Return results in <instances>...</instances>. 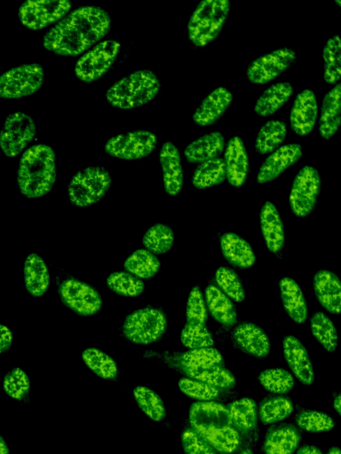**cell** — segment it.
Masks as SVG:
<instances>
[{
	"instance_id": "cell-14",
	"label": "cell",
	"mask_w": 341,
	"mask_h": 454,
	"mask_svg": "<svg viewBox=\"0 0 341 454\" xmlns=\"http://www.w3.org/2000/svg\"><path fill=\"white\" fill-rule=\"evenodd\" d=\"M296 59L297 54L292 49L274 50L250 63L246 70L247 78L255 84L266 83L288 69Z\"/></svg>"
},
{
	"instance_id": "cell-44",
	"label": "cell",
	"mask_w": 341,
	"mask_h": 454,
	"mask_svg": "<svg viewBox=\"0 0 341 454\" xmlns=\"http://www.w3.org/2000/svg\"><path fill=\"white\" fill-rule=\"evenodd\" d=\"M292 411V402L280 395L264 400L259 406L258 415L264 424H274L286 419Z\"/></svg>"
},
{
	"instance_id": "cell-1",
	"label": "cell",
	"mask_w": 341,
	"mask_h": 454,
	"mask_svg": "<svg viewBox=\"0 0 341 454\" xmlns=\"http://www.w3.org/2000/svg\"><path fill=\"white\" fill-rule=\"evenodd\" d=\"M110 27V16L104 9L82 6L52 27L44 35L43 45L57 55L76 56L104 37Z\"/></svg>"
},
{
	"instance_id": "cell-2",
	"label": "cell",
	"mask_w": 341,
	"mask_h": 454,
	"mask_svg": "<svg viewBox=\"0 0 341 454\" xmlns=\"http://www.w3.org/2000/svg\"><path fill=\"white\" fill-rule=\"evenodd\" d=\"M192 429L221 454L234 452L240 445V434L233 426L228 410L223 404L197 402L189 409Z\"/></svg>"
},
{
	"instance_id": "cell-55",
	"label": "cell",
	"mask_w": 341,
	"mask_h": 454,
	"mask_svg": "<svg viewBox=\"0 0 341 454\" xmlns=\"http://www.w3.org/2000/svg\"><path fill=\"white\" fill-rule=\"evenodd\" d=\"M296 454H322L321 451L315 446L304 445L298 449Z\"/></svg>"
},
{
	"instance_id": "cell-20",
	"label": "cell",
	"mask_w": 341,
	"mask_h": 454,
	"mask_svg": "<svg viewBox=\"0 0 341 454\" xmlns=\"http://www.w3.org/2000/svg\"><path fill=\"white\" fill-rule=\"evenodd\" d=\"M232 92L225 87L210 91L200 103L193 114V121L199 126L214 124L229 107Z\"/></svg>"
},
{
	"instance_id": "cell-29",
	"label": "cell",
	"mask_w": 341,
	"mask_h": 454,
	"mask_svg": "<svg viewBox=\"0 0 341 454\" xmlns=\"http://www.w3.org/2000/svg\"><path fill=\"white\" fill-rule=\"evenodd\" d=\"M281 299L288 316L296 323H304L308 315L307 305L298 284L285 277L279 282Z\"/></svg>"
},
{
	"instance_id": "cell-8",
	"label": "cell",
	"mask_w": 341,
	"mask_h": 454,
	"mask_svg": "<svg viewBox=\"0 0 341 454\" xmlns=\"http://www.w3.org/2000/svg\"><path fill=\"white\" fill-rule=\"evenodd\" d=\"M44 70L38 63L23 64L0 75V98L12 99L30 96L44 82Z\"/></svg>"
},
{
	"instance_id": "cell-6",
	"label": "cell",
	"mask_w": 341,
	"mask_h": 454,
	"mask_svg": "<svg viewBox=\"0 0 341 454\" xmlns=\"http://www.w3.org/2000/svg\"><path fill=\"white\" fill-rule=\"evenodd\" d=\"M111 176L103 167H88L77 172L70 180L67 194L70 202L80 207L100 200L109 190Z\"/></svg>"
},
{
	"instance_id": "cell-3",
	"label": "cell",
	"mask_w": 341,
	"mask_h": 454,
	"mask_svg": "<svg viewBox=\"0 0 341 454\" xmlns=\"http://www.w3.org/2000/svg\"><path fill=\"white\" fill-rule=\"evenodd\" d=\"M56 179L55 154L43 144L27 149L20 159L17 182L20 192L36 199L47 194Z\"/></svg>"
},
{
	"instance_id": "cell-41",
	"label": "cell",
	"mask_w": 341,
	"mask_h": 454,
	"mask_svg": "<svg viewBox=\"0 0 341 454\" xmlns=\"http://www.w3.org/2000/svg\"><path fill=\"white\" fill-rule=\"evenodd\" d=\"M323 79L328 83H335L341 77V44L338 35L329 38L322 51Z\"/></svg>"
},
{
	"instance_id": "cell-50",
	"label": "cell",
	"mask_w": 341,
	"mask_h": 454,
	"mask_svg": "<svg viewBox=\"0 0 341 454\" xmlns=\"http://www.w3.org/2000/svg\"><path fill=\"white\" fill-rule=\"evenodd\" d=\"M178 385L185 395L199 402L213 401L219 395V390L214 387L190 378H181Z\"/></svg>"
},
{
	"instance_id": "cell-12",
	"label": "cell",
	"mask_w": 341,
	"mask_h": 454,
	"mask_svg": "<svg viewBox=\"0 0 341 454\" xmlns=\"http://www.w3.org/2000/svg\"><path fill=\"white\" fill-rule=\"evenodd\" d=\"M321 187V179L315 168L305 166L298 171L293 180L289 198L290 208L297 216L305 217L313 211Z\"/></svg>"
},
{
	"instance_id": "cell-11",
	"label": "cell",
	"mask_w": 341,
	"mask_h": 454,
	"mask_svg": "<svg viewBox=\"0 0 341 454\" xmlns=\"http://www.w3.org/2000/svg\"><path fill=\"white\" fill-rule=\"evenodd\" d=\"M156 136L148 130H134L110 137L104 151L110 156L124 160L145 158L156 146Z\"/></svg>"
},
{
	"instance_id": "cell-21",
	"label": "cell",
	"mask_w": 341,
	"mask_h": 454,
	"mask_svg": "<svg viewBox=\"0 0 341 454\" xmlns=\"http://www.w3.org/2000/svg\"><path fill=\"white\" fill-rule=\"evenodd\" d=\"M223 160L230 184L236 187L242 185L249 173V158L239 137L234 136L228 140Z\"/></svg>"
},
{
	"instance_id": "cell-57",
	"label": "cell",
	"mask_w": 341,
	"mask_h": 454,
	"mask_svg": "<svg viewBox=\"0 0 341 454\" xmlns=\"http://www.w3.org/2000/svg\"><path fill=\"white\" fill-rule=\"evenodd\" d=\"M333 406H334V409L336 410V411L337 412V414L340 415L341 400H340V395H337L336 398L334 399Z\"/></svg>"
},
{
	"instance_id": "cell-33",
	"label": "cell",
	"mask_w": 341,
	"mask_h": 454,
	"mask_svg": "<svg viewBox=\"0 0 341 454\" xmlns=\"http://www.w3.org/2000/svg\"><path fill=\"white\" fill-rule=\"evenodd\" d=\"M174 360L179 371L223 365L221 354L212 347L190 349L178 355Z\"/></svg>"
},
{
	"instance_id": "cell-25",
	"label": "cell",
	"mask_w": 341,
	"mask_h": 454,
	"mask_svg": "<svg viewBox=\"0 0 341 454\" xmlns=\"http://www.w3.org/2000/svg\"><path fill=\"white\" fill-rule=\"evenodd\" d=\"M301 435L291 425H280L270 428L265 437V454H292L297 448Z\"/></svg>"
},
{
	"instance_id": "cell-7",
	"label": "cell",
	"mask_w": 341,
	"mask_h": 454,
	"mask_svg": "<svg viewBox=\"0 0 341 454\" xmlns=\"http://www.w3.org/2000/svg\"><path fill=\"white\" fill-rule=\"evenodd\" d=\"M167 328L165 314L156 308H142L129 314L123 325V335L135 344H150L159 340Z\"/></svg>"
},
{
	"instance_id": "cell-52",
	"label": "cell",
	"mask_w": 341,
	"mask_h": 454,
	"mask_svg": "<svg viewBox=\"0 0 341 454\" xmlns=\"http://www.w3.org/2000/svg\"><path fill=\"white\" fill-rule=\"evenodd\" d=\"M186 322L205 325L207 309L201 290L194 286L191 289L186 303Z\"/></svg>"
},
{
	"instance_id": "cell-34",
	"label": "cell",
	"mask_w": 341,
	"mask_h": 454,
	"mask_svg": "<svg viewBox=\"0 0 341 454\" xmlns=\"http://www.w3.org/2000/svg\"><path fill=\"white\" fill-rule=\"evenodd\" d=\"M233 426L238 432L249 433L257 426V405L251 398H242L231 403L227 408Z\"/></svg>"
},
{
	"instance_id": "cell-46",
	"label": "cell",
	"mask_w": 341,
	"mask_h": 454,
	"mask_svg": "<svg viewBox=\"0 0 341 454\" xmlns=\"http://www.w3.org/2000/svg\"><path fill=\"white\" fill-rule=\"evenodd\" d=\"M258 380L266 390L275 394L287 393L294 386L293 376L282 368L264 370L259 373Z\"/></svg>"
},
{
	"instance_id": "cell-30",
	"label": "cell",
	"mask_w": 341,
	"mask_h": 454,
	"mask_svg": "<svg viewBox=\"0 0 341 454\" xmlns=\"http://www.w3.org/2000/svg\"><path fill=\"white\" fill-rule=\"evenodd\" d=\"M24 281L28 293L35 296H42L48 289L50 276L44 259L36 254H28L24 262Z\"/></svg>"
},
{
	"instance_id": "cell-10",
	"label": "cell",
	"mask_w": 341,
	"mask_h": 454,
	"mask_svg": "<svg viewBox=\"0 0 341 454\" xmlns=\"http://www.w3.org/2000/svg\"><path fill=\"white\" fill-rule=\"evenodd\" d=\"M36 133L33 118L22 112L7 116L0 130V150L7 157L19 155L32 141Z\"/></svg>"
},
{
	"instance_id": "cell-54",
	"label": "cell",
	"mask_w": 341,
	"mask_h": 454,
	"mask_svg": "<svg viewBox=\"0 0 341 454\" xmlns=\"http://www.w3.org/2000/svg\"><path fill=\"white\" fill-rule=\"evenodd\" d=\"M12 342V333L5 325L0 324V353L7 351Z\"/></svg>"
},
{
	"instance_id": "cell-31",
	"label": "cell",
	"mask_w": 341,
	"mask_h": 454,
	"mask_svg": "<svg viewBox=\"0 0 341 454\" xmlns=\"http://www.w3.org/2000/svg\"><path fill=\"white\" fill-rule=\"evenodd\" d=\"M292 93L293 87L289 82L274 83L258 97L254 111L260 117L269 116L285 105Z\"/></svg>"
},
{
	"instance_id": "cell-4",
	"label": "cell",
	"mask_w": 341,
	"mask_h": 454,
	"mask_svg": "<svg viewBox=\"0 0 341 454\" xmlns=\"http://www.w3.org/2000/svg\"><path fill=\"white\" fill-rule=\"evenodd\" d=\"M160 89V80L153 71L139 69L115 82L105 98L112 106L128 110L147 104L158 95Z\"/></svg>"
},
{
	"instance_id": "cell-23",
	"label": "cell",
	"mask_w": 341,
	"mask_h": 454,
	"mask_svg": "<svg viewBox=\"0 0 341 454\" xmlns=\"http://www.w3.org/2000/svg\"><path fill=\"white\" fill-rule=\"evenodd\" d=\"M313 290L320 304L329 312L338 314L341 306V285L332 271L321 270L313 277Z\"/></svg>"
},
{
	"instance_id": "cell-56",
	"label": "cell",
	"mask_w": 341,
	"mask_h": 454,
	"mask_svg": "<svg viewBox=\"0 0 341 454\" xmlns=\"http://www.w3.org/2000/svg\"><path fill=\"white\" fill-rule=\"evenodd\" d=\"M0 454H9L8 446L1 435H0Z\"/></svg>"
},
{
	"instance_id": "cell-49",
	"label": "cell",
	"mask_w": 341,
	"mask_h": 454,
	"mask_svg": "<svg viewBox=\"0 0 341 454\" xmlns=\"http://www.w3.org/2000/svg\"><path fill=\"white\" fill-rule=\"evenodd\" d=\"M298 427L312 433L327 432L331 430L335 422L326 413L318 411H303L296 416Z\"/></svg>"
},
{
	"instance_id": "cell-51",
	"label": "cell",
	"mask_w": 341,
	"mask_h": 454,
	"mask_svg": "<svg viewBox=\"0 0 341 454\" xmlns=\"http://www.w3.org/2000/svg\"><path fill=\"white\" fill-rule=\"evenodd\" d=\"M5 393L15 400L22 399L30 388L28 374L20 368H15L8 372L3 382Z\"/></svg>"
},
{
	"instance_id": "cell-35",
	"label": "cell",
	"mask_w": 341,
	"mask_h": 454,
	"mask_svg": "<svg viewBox=\"0 0 341 454\" xmlns=\"http://www.w3.org/2000/svg\"><path fill=\"white\" fill-rule=\"evenodd\" d=\"M226 178L224 160L217 157L201 162L192 176V184L199 189L222 184Z\"/></svg>"
},
{
	"instance_id": "cell-15",
	"label": "cell",
	"mask_w": 341,
	"mask_h": 454,
	"mask_svg": "<svg viewBox=\"0 0 341 454\" xmlns=\"http://www.w3.org/2000/svg\"><path fill=\"white\" fill-rule=\"evenodd\" d=\"M59 293L63 303L82 316H91L99 311L102 300L90 285L69 278L61 283Z\"/></svg>"
},
{
	"instance_id": "cell-43",
	"label": "cell",
	"mask_w": 341,
	"mask_h": 454,
	"mask_svg": "<svg viewBox=\"0 0 341 454\" xmlns=\"http://www.w3.org/2000/svg\"><path fill=\"white\" fill-rule=\"evenodd\" d=\"M134 399L140 410L152 420L161 421L165 417V407L161 397L151 388L138 386L133 389Z\"/></svg>"
},
{
	"instance_id": "cell-24",
	"label": "cell",
	"mask_w": 341,
	"mask_h": 454,
	"mask_svg": "<svg viewBox=\"0 0 341 454\" xmlns=\"http://www.w3.org/2000/svg\"><path fill=\"white\" fill-rule=\"evenodd\" d=\"M261 231L267 248L274 254L279 253L285 242V231L282 217L275 205L266 201L260 210Z\"/></svg>"
},
{
	"instance_id": "cell-48",
	"label": "cell",
	"mask_w": 341,
	"mask_h": 454,
	"mask_svg": "<svg viewBox=\"0 0 341 454\" xmlns=\"http://www.w3.org/2000/svg\"><path fill=\"white\" fill-rule=\"evenodd\" d=\"M215 279L221 290L226 296L236 301H242L245 293L238 275L230 268L220 267L217 270Z\"/></svg>"
},
{
	"instance_id": "cell-27",
	"label": "cell",
	"mask_w": 341,
	"mask_h": 454,
	"mask_svg": "<svg viewBox=\"0 0 341 454\" xmlns=\"http://www.w3.org/2000/svg\"><path fill=\"white\" fill-rule=\"evenodd\" d=\"M220 247L224 257L234 266L246 269L251 267L256 261L250 245L235 233L223 234L220 239Z\"/></svg>"
},
{
	"instance_id": "cell-38",
	"label": "cell",
	"mask_w": 341,
	"mask_h": 454,
	"mask_svg": "<svg viewBox=\"0 0 341 454\" xmlns=\"http://www.w3.org/2000/svg\"><path fill=\"white\" fill-rule=\"evenodd\" d=\"M161 266L155 254L147 249H138L124 262L125 270L138 278H149L155 276Z\"/></svg>"
},
{
	"instance_id": "cell-40",
	"label": "cell",
	"mask_w": 341,
	"mask_h": 454,
	"mask_svg": "<svg viewBox=\"0 0 341 454\" xmlns=\"http://www.w3.org/2000/svg\"><path fill=\"white\" fill-rule=\"evenodd\" d=\"M313 335L329 352H333L337 347V333L332 320L323 312L316 311L310 322Z\"/></svg>"
},
{
	"instance_id": "cell-9",
	"label": "cell",
	"mask_w": 341,
	"mask_h": 454,
	"mask_svg": "<svg viewBox=\"0 0 341 454\" xmlns=\"http://www.w3.org/2000/svg\"><path fill=\"white\" fill-rule=\"evenodd\" d=\"M120 47L116 40H107L96 44L76 61L75 76L87 83L99 80L115 62Z\"/></svg>"
},
{
	"instance_id": "cell-36",
	"label": "cell",
	"mask_w": 341,
	"mask_h": 454,
	"mask_svg": "<svg viewBox=\"0 0 341 454\" xmlns=\"http://www.w3.org/2000/svg\"><path fill=\"white\" fill-rule=\"evenodd\" d=\"M181 372L188 376L203 383H206L215 388L229 389L235 384L234 375L223 365H216L206 368L185 369Z\"/></svg>"
},
{
	"instance_id": "cell-5",
	"label": "cell",
	"mask_w": 341,
	"mask_h": 454,
	"mask_svg": "<svg viewBox=\"0 0 341 454\" xmlns=\"http://www.w3.org/2000/svg\"><path fill=\"white\" fill-rule=\"evenodd\" d=\"M230 10L228 0H202L193 11L187 22L189 40L203 46L220 33Z\"/></svg>"
},
{
	"instance_id": "cell-17",
	"label": "cell",
	"mask_w": 341,
	"mask_h": 454,
	"mask_svg": "<svg viewBox=\"0 0 341 454\" xmlns=\"http://www.w3.org/2000/svg\"><path fill=\"white\" fill-rule=\"evenodd\" d=\"M317 115L318 106L313 91L303 90L297 95L290 111L291 129L297 135H307L313 129Z\"/></svg>"
},
{
	"instance_id": "cell-19",
	"label": "cell",
	"mask_w": 341,
	"mask_h": 454,
	"mask_svg": "<svg viewBox=\"0 0 341 454\" xmlns=\"http://www.w3.org/2000/svg\"><path fill=\"white\" fill-rule=\"evenodd\" d=\"M285 360L294 375L305 385L314 381V372L306 348L302 342L292 335L282 340Z\"/></svg>"
},
{
	"instance_id": "cell-37",
	"label": "cell",
	"mask_w": 341,
	"mask_h": 454,
	"mask_svg": "<svg viewBox=\"0 0 341 454\" xmlns=\"http://www.w3.org/2000/svg\"><path fill=\"white\" fill-rule=\"evenodd\" d=\"M287 128L279 120L268 121L262 125L255 139V148L260 154L274 152L284 141Z\"/></svg>"
},
{
	"instance_id": "cell-16",
	"label": "cell",
	"mask_w": 341,
	"mask_h": 454,
	"mask_svg": "<svg viewBox=\"0 0 341 454\" xmlns=\"http://www.w3.org/2000/svg\"><path fill=\"white\" fill-rule=\"evenodd\" d=\"M302 156L298 144L292 143L275 149L261 164L257 175L259 184L271 182L287 168L295 164Z\"/></svg>"
},
{
	"instance_id": "cell-26",
	"label": "cell",
	"mask_w": 341,
	"mask_h": 454,
	"mask_svg": "<svg viewBox=\"0 0 341 454\" xmlns=\"http://www.w3.org/2000/svg\"><path fill=\"white\" fill-rule=\"evenodd\" d=\"M341 85L336 84L322 99L319 131L321 137L329 139L337 131L341 120Z\"/></svg>"
},
{
	"instance_id": "cell-59",
	"label": "cell",
	"mask_w": 341,
	"mask_h": 454,
	"mask_svg": "<svg viewBox=\"0 0 341 454\" xmlns=\"http://www.w3.org/2000/svg\"><path fill=\"white\" fill-rule=\"evenodd\" d=\"M239 454H254V453L250 449L247 448V449L242 450Z\"/></svg>"
},
{
	"instance_id": "cell-58",
	"label": "cell",
	"mask_w": 341,
	"mask_h": 454,
	"mask_svg": "<svg viewBox=\"0 0 341 454\" xmlns=\"http://www.w3.org/2000/svg\"><path fill=\"white\" fill-rule=\"evenodd\" d=\"M327 454H340V450L338 447H332L329 450Z\"/></svg>"
},
{
	"instance_id": "cell-42",
	"label": "cell",
	"mask_w": 341,
	"mask_h": 454,
	"mask_svg": "<svg viewBox=\"0 0 341 454\" xmlns=\"http://www.w3.org/2000/svg\"><path fill=\"white\" fill-rule=\"evenodd\" d=\"M142 242L147 250L151 253L164 254L173 246L174 233L168 225L156 223L147 230Z\"/></svg>"
},
{
	"instance_id": "cell-13",
	"label": "cell",
	"mask_w": 341,
	"mask_h": 454,
	"mask_svg": "<svg viewBox=\"0 0 341 454\" xmlns=\"http://www.w3.org/2000/svg\"><path fill=\"white\" fill-rule=\"evenodd\" d=\"M70 8L68 1H25L19 8V18L28 28L39 30L59 20Z\"/></svg>"
},
{
	"instance_id": "cell-45",
	"label": "cell",
	"mask_w": 341,
	"mask_h": 454,
	"mask_svg": "<svg viewBox=\"0 0 341 454\" xmlns=\"http://www.w3.org/2000/svg\"><path fill=\"white\" fill-rule=\"evenodd\" d=\"M107 285L112 291L122 296L136 297L144 291L143 282L124 271L111 273L107 277Z\"/></svg>"
},
{
	"instance_id": "cell-39",
	"label": "cell",
	"mask_w": 341,
	"mask_h": 454,
	"mask_svg": "<svg viewBox=\"0 0 341 454\" xmlns=\"http://www.w3.org/2000/svg\"><path fill=\"white\" fill-rule=\"evenodd\" d=\"M82 359L87 367L97 376L105 380H114L118 374L115 360L105 352L88 348L82 353Z\"/></svg>"
},
{
	"instance_id": "cell-32",
	"label": "cell",
	"mask_w": 341,
	"mask_h": 454,
	"mask_svg": "<svg viewBox=\"0 0 341 454\" xmlns=\"http://www.w3.org/2000/svg\"><path fill=\"white\" fill-rule=\"evenodd\" d=\"M206 306L211 316L224 326H232L237 321V312L228 296L214 285L205 290Z\"/></svg>"
},
{
	"instance_id": "cell-28",
	"label": "cell",
	"mask_w": 341,
	"mask_h": 454,
	"mask_svg": "<svg viewBox=\"0 0 341 454\" xmlns=\"http://www.w3.org/2000/svg\"><path fill=\"white\" fill-rule=\"evenodd\" d=\"M225 148V138L218 131L205 134L190 144L184 151L187 161L201 163L217 158Z\"/></svg>"
},
{
	"instance_id": "cell-22",
	"label": "cell",
	"mask_w": 341,
	"mask_h": 454,
	"mask_svg": "<svg viewBox=\"0 0 341 454\" xmlns=\"http://www.w3.org/2000/svg\"><path fill=\"white\" fill-rule=\"evenodd\" d=\"M235 344L245 353L262 358L270 351V340L266 332L253 323H242L233 333Z\"/></svg>"
},
{
	"instance_id": "cell-47",
	"label": "cell",
	"mask_w": 341,
	"mask_h": 454,
	"mask_svg": "<svg viewBox=\"0 0 341 454\" xmlns=\"http://www.w3.org/2000/svg\"><path fill=\"white\" fill-rule=\"evenodd\" d=\"M180 340L190 349L210 348L214 344L212 334L205 325L188 322L181 331Z\"/></svg>"
},
{
	"instance_id": "cell-18",
	"label": "cell",
	"mask_w": 341,
	"mask_h": 454,
	"mask_svg": "<svg viewBox=\"0 0 341 454\" xmlns=\"http://www.w3.org/2000/svg\"><path fill=\"white\" fill-rule=\"evenodd\" d=\"M159 159L164 190L170 196H176L184 184V171L178 147L171 142H165L160 150Z\"/></svg>"
},
{
	"instance_id": "cell-53",
	"label": "cell",
	"mask_w": 341,
	"mask_h": 454,
	"mask_svg": "<svg viewBox=\"0 0 341 454\" xmlns=\"http://www.w3.org/2000/svg\"><path fill=\"white\" fill-rule=\"evenodd\" d=\"M185 454H217V451L192 428H186L181 435Z\"/></svg>"
}]
</instances>
